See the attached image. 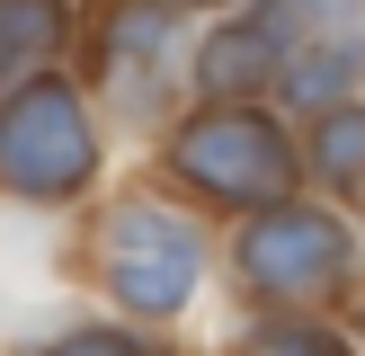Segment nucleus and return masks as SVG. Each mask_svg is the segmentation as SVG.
Segmentation results:
<instances>
[{
    "label": "nucleus",
    "instance_id": "nucleus-1",
    "mask_svg": "<svg viewBox=\"0 0 365 356\" xmlns=\"http://www.w3.org/2000/svg\"><path fill=\"white\" fill-rule=\"evenodd\" d=\"M98 267H107V294H116L125 312L160 320V312H187V303H196L205 241H196L187 214H170V205H152V196H134V205L107 214V231H98Z\"/></svg>",
    "mask_w": 365,
    "mask_h": 356
},
{
    "label": "nucleus",
    "instance_id": "nucleus-2",
    "mask_svg": "<svg viewBox=\"0 0 365 356\" xmlns=\"http://www.w3.org/2000/svg\"><path fill=\"white\" fill-rule=\"evenodd\" d=\"M89 169H98V134H89L81 98L45 71L27 89H9V107H0V187L53 205V196L89 187Z\"/></svg>",
    "mask_w": 365,
    "mask_h": 356
},
{
    "label": "nucleus",
    "instance_id": "nucleus-3",
    "mask_svg": "<svg viewBox=\"0 0 365 356\" xmlns=\"http://www.w3.org/2000/svg\"><path fill=\"white\" fill-rule=\"evenodd\" d=\"M170 178H187L214 205H277L294 187V142L250 107H214L170 134Z\"/></svg>",
    "mask_w": 365,
    "mask_h": 356
},
{
    "label": "nucleus",
    "instance_id": "nucleus-4",
    "mask_svg": "<svg viewBox=\"0 0 365 356\" xmlns=\"http://www.w3.org/2000/svg\"><path fill=\"white\" fill-rule=\"evenodd\" d=\"M356 276V241L321 205H267L241 231V285L259 303H321Z\"/></svg>",
    "mask_w": 365,
    "mask_h": 356
},
{
    "label": "nucleus",
    "instance_id": "nucleus-5",
    "mask_svg": "<svg viewBox=\"0 0 365 356\" xmlns=\"http://www.w3.org/2000/svg\"><path fill=\"white\" fill-rule=\"evenodd\" d=\"M160 53H170V9H160V0L107 9V27H98V80H116L125 98H143V80L160 71Z\"/></svg>",
    "mask_w": 365,
    "mask_h": 356
},
{
    "label": "nucleus",
    "instance_id": "nucleus-6",
    "mask_svg": "<svg viewBox=\"0 0 365 356\" xmlns=\"http://www.w3.org/2000/svg\"><path fill=\"white\" fill-rule=\"evenodd\" d=\"M63 36H71V9H63V0H0V98L27 89L36 71L63 53Z\"/></svg>",
    "mask_w": 365,
    "mask_h": 356
},
{
    "label": "nucleus",
    "instance_id": "nucleus-7",
    "mask_svg": "<svg viewBox=\"0 0 365 356\" xmlns=\"http://www.w3.org/2000/svg\"><path fill=\"white\" fill-rule=\"evenodd\" d=\"M277 53H285V36L267 27V18H250V27L205 36V53H196V80H205L214 98H250V89L277 71Z\"/></svg>",
    "mask_w": 365,
    "mask_h": 356
},
{
    "label": "nucleus",
    "instance_id": "nucleus-8",
    "mask_svg": "<svg viewBox=\"0 0 365 356\" xmlns=\"http://www.w3.org/2000/svg\"><path fill=\"white\" fill-rule=\"evenodd\" d=\"M267 27L277 36H312V45H348L356 36V18H365V0H267Z\"/></svg>",
    "mask_w": 365,
    "mask_h": 356
},
{
    "label": "nucleus",
    "instance_id": "nucleus-9",
    "mask_svg": "<svg viewBox=\"0 0 365 356\" xmlns=\"http://www.w3.org/2000/svg\"><path fill=\"white\" fill-rule=\"evenodd\" d=\"M321 169H330L339 187H356V178H365V116H348V107L321 116Z\"/></svg>",
    "mask_w": 365,
    "mask_h": 356
},
{
    "label": "nucleus",
    "instance_id": "nucleus-10",
    "mask_svg": "<svg viewBox=\"0 0 365 356\" xmlns=\"http://www.w3.org/2000/svg\"><path fill=\"white\" fill-rule=\"evenodd\" d=\"M241 356H348L330 330H312V320H267V330H250Z\"/></svg>",
    "mask_w": 365,
    "mask_h": 356
},
{
    "label": "nucleus",
    "instance_id": "nucleus-11",
    "mask_svg": "<svg viewBox=\"0 0 365 356\" xmlns=\"http://www.w3.org/2000/svg\"><path fill=\"white\" fill-rule=\"evenodd\" d=\"M53 356H143L134 338H107V330H89V338H71V347H53Z\"/></svg>",
    "mask_w": 365,
    "mask_h": 356
},
{
    "label": "nucleus",
    "instance_id": "nucleus-12",
    "mask_svg": "<svg viewBox=\"0 0 365 356\" xmlns=\"http://www.w3.org/2000/svg\"><path fill=\"white\" fill-rule=\"evenodd\" d=\"M160 9H223V0H160Z\"/></svg>",
    "mask_w": 365,
    "mask_h": 356
}]
</instances>
